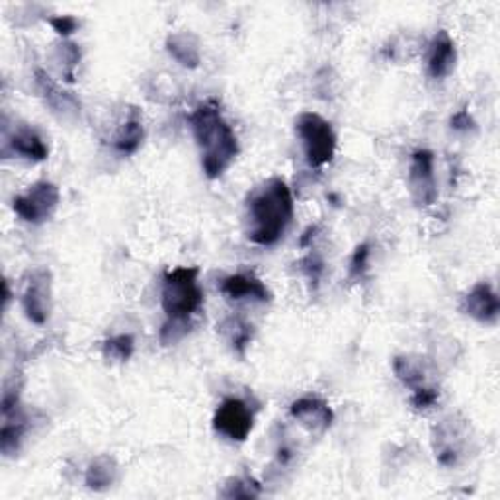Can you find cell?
<instances>
[{
	"label": "cell",
	"mask_w": 500,
	"mask_h": 500,
	"mask_svg": "<svg viewBox=\"0 0 500 500\" xmlns=\"http://www.w3.org/2000/svg\"><path fill=\"white\" fill-rule=\"evenodd\" d=\"M217 329L223 339L233 348V352L245 356L250 341H253V324H248L241 317H227Z\"/></svg>",
	"instance_id": "ac0fdd59"
},
{
	"label": "cell",
	"mask_w": 500,
	"mask_h": 500,
	"mask_svg": "<svg viewBox=\"0 0 500 500\" xmlns=\"http://www.w3.org/2000/svg\"><path fill=\"white\" fill-rule=\"evenodd\" d=\"M292 417L302 424V427L312 434H324L334 420V412L329 407L327 401H322L319 397H303L297 399V401L290 409Z\"/></svg>",
	"instance_id": "30bf717a"
},
{
	"label": "cell",
	"mask_w": 500,
	"mask_h": 500,
	"mask_svg": "<svg viewBox=\"0 0 500 500\" xmlns=\"http://www.w3.org/2000/svg\"><path fill=\"white\" fill-rule=\"evenodd\" d=\"M299 264H302V270H303L305 276L311 280V284L317 285L319 280H321V276H322V272H324L322 258L311 253L309 256H305L302 262H299Z\"/></svg>",
	"instance_id": "d4e9b609"
},
{
	"label": "cell",
	"mask_w": 500,
	"mask_h": 500,
	"mask_svg": "<svg viewBox=\"0 0 500 500\" xmlns=\"http://www.w3.org/2000/svg\"><path fill=\"white\" fill-rule=\"evenodd\" d=\"M393 370L399 380H401L409 389L417 391L420 387H427V370L420 358L415 356H397L393 360Z\"/></svg>",
	"instance_id": "d6986e66"
},
{
	"label": "cell",
	"mask_w": 500,
	"mask_h": 500,
	"mask_svg": "<svg viewBox=\"0 0 500 500\" xmlns=\"http://www.w3.org/2000/svg\"><path fill=\"white\" fill-rule=\"evenodd\" d=\"M61 202V192L53 182H35L26 192L14 197L12 207L16 216L32 225H42L53 217L55 209Z\"/></svg>",
	"instance_id": "5b68a950"
},
{
	"label": "cell",
	"mask_w": 500,
	"mask_h": 500,
	"mask_svg": "<svg viewBox=\"0 0 500 500\" xmlns=\"http://www.w3.org/2000/svg\"><path fill=\"white\" fill-rule=\"evenodd\" d=\"M118 475H120L118 461L108 454H102V456H96L91 461V466L84 475V483L89 489L106 491L118 481Z\"/></svg>",
	"instance_id": "2e32d148"
},
{
	"label": "cell",
	"mask_w": 500,
	"mask_h": 500,
	"mask_svg": "<svg viewBox=\"0 0 500 500\" xmlns=\"http://www.w3.org/2000/svg\"><path fill=\"white\" fill-rule=\"evenodd\" d=\"M297 137L302 139L303 155L309 167L321 168L334 159L336 153V133L332 125L312 111H303L295 121Z\"/></svg>",
	"instance_id": "277c9868"
},
{
	"label": "cell",
	"mask_w": 500,
	"mask_h": 500,
	"mask_svg": "<svg viewBox=\"0 0 500 500\" xmlns=\"http://www.w3.org/2000/svg\"><path fill=\"white\" fill-rule=\"evenodd\" d=\"M35 84H37V91H40V94L43 96V100L49 104V108L55 111V114H59L61 118L79 114L81 104L77 102V98H74L71 92L61 91L55 84V81L49 77L45 71L35 72Z\"/></svg>",
	"instance_id": "4fadbf2b"
},
{
	"label": "cell",
	"mask_w": 500,
	"mask_h": 500,
	"mask_svg": "<svg viewBox=\"0 0 500 500\" xmlns=\"http://www.w3.org/2000/svg\"><path fill=\"white\" fill-rule=\"evenodd\" d=\"M143 139H145L143 121L139 114L133 111V114L120 125V130L114 137V147L121 155H135L143 145Z\"/></svg>",
	"instance_id": "e0dca14e"
},
{
	"label": "cell",
	"mask_w": 500,
	"mask_h": 500,
	"mask_svg": "<svg viewBox=\"0 0 500 500\" xmlns=\"http://www.w3.org/2000/svg\"><path fill=\"white\" fill-rule=\"evenodd\" d=\"M199 270L180 266L167 272L160 303L167 319H190L204 307V290L197 282Z\"/></svg>",
	"instance_id": "3957f363"
},
{
	"label": "cell",
	"mask_w": 500,
	"mask_h": 500,
	"mask_svg": "<svg viewBox=\"0 0 500 500\" xmlns=\"http://www.w3.org/2000/svg\"><path fill=\"white\" fill-rule=\"evenodd\" d=\"M409 192L418 207H428L438 199L434 155L427 149H420L412 155L409 167Z\"/></svg>",
	"instance_id": "52a82bcc"
},
{
	"label": "cell",
	"mask_w": 500,
	"mask_h": 500,
	"mask_svg": "<svg viewBox=\"0 0 500 500\" xmlns=\"http://www.w3.org/2000/svg\"><path fill=\"white\" fill-rule=\"evenodd\" d=\"M135 352V339L131 334H120L108 339L102 346V354L110 361H128Z\"/></svg>",
	"instance_id": "44dd1931"
},
{
	"label": "cell",
	"mask_w": 500,
	"mask_h": 500,
	"mask_svg": "<svg viewBox=\"0 0 500 500\" xmlns=\"http://www.w3.org/2000/svg\"><path fill=\"white\" fill-rule=\"evenodd\" d=\"M214 428L231 442H245L255 428V412L243 399L229 397L216 410Z\"/></svg>",
	"instance_id": "8992f818"
},
{
	"label": "cell",
	"mask_w": 500,
	"mask_h": 500,
	"mask_svg": "<svg viewBox=\"0 0 500 500\" xmlns=\"http://www.w3.org/2000/svg\"><path fill=\"white\" fill-rule=\"evenodd\" d=\"M436 401H438V389H434V387L427 385V387H420V389H417V391H412L410 403L418 410L434 407Z\"/></svg>",
	"instance_id": "484cf974"
},
{
	"label": "cell",
	"mask_w": 500,
	"mask_h": 500,
	"mask_svg": "<svg viewBox=\"0 0 500 500\" xmlns=\"http://www.w3.org/2000/svg\"><path fill=\"white\" fill-rule=\"evenodd\" d=\"M167 52L177 59L182 67L196 69L202 61V49H199L197 37L192 32H177L168 35Z\"/></svg>",
	"instance_id": "9a60e30c"
},
{
	"label": "cell",
	"mask_w": 500,
	"mask_h": 500,
	"mask_svg": "<svg viewBox=\"0 0 500 500\" xmlns=\"http://www.w3.org/2000/svg\"><path fill=\"white\" fill-rule=\"evenodd\" d=\"M260 493V485L253 479H231L221 495L225 498H256Z\"/></svg>",
	"instance_id": "603a6c76"
},
{
	"label": "cell",
	"mask_w": 500,
	"mask_h": 500,
	"mask_svg": "<svg viewBox=\"0 0 500 500\" xmlns=\"http://www.w3.org/2000/svg\"><path fill=\"white\" fill-rule=\"evenodd\" d=\"M190 332V319H167L160 329V342L165 346L180 342Z\"/></svg>",
	"instance_id": "7402d4cb"
},
{
	"label": "cell",
	"mask_w": 500,
	"mask_h": 500,
	"mask_svg": "<svg viewBox=\"0 0 500 500\" xmlns=\"http://www.w3.org/2000/svg\"><path fill=\"white\" fill-rule=\"evenodd\" d=\"M49 24H52L53 30L62 35V37H67L71 34L77 32L79 28V20L77 18H72V16H55V18H49Z\"/></svg>",
	"instance_id": "4316f807"
},
{
	"label": "cell",
	"mask_w": 500,
	"mask_h": 500,
	"mask_svg": "<svg viewBox=\"0 0 500 500\" xmlns=\"http://www.w3.org/2000/svg\"><path fill=\"white\" fill-rule=\"evenodd\" d=\"M457 62L456 43L446 30H440L428 49V74L432 79H447Z\"/></svg>",
	"instance_id": "7c38bea8"
},
{
	"label": "cell",
	"mask_w": 500,
	"mask_h": 500,
	"mask_svg": "<svg viewBox=\"0 0 500 500\" xmlns=\"http://www.w3.org/2000/svg\"><path fill=\"white\" fill-rule=\"evenodd\" d=\"M221 293L231 302L268 303L272 299L264 282L253 276V274H235V276L225 278L221 284Z\"/></svg>",
	"instance_id": "8fae6325"
},
{
	"label": "cell",
	"mask_w": 500,
	"mask_h": 500,
	"mask_svg": "<svg viewBox=\"0 0 500 500\" xmlns=\"http://www.w3.org/2000/svg\"><path fill=\"white\" fill-rule=\"evenodd\" d=\"M22 307L26 317L35 324H45L52 311V274L49 270H34L22 293Z\"/></svg>",
	"instance_id": "ba28073f"
},
{
	"label": "cell",
	"mask_w": 500,
	"mask_h": 500,
	"mask_svg": "<svg viewBox=\"0 0 500 500\" xmlns=\"http://www.w3.org/2000/svg\"><path fill=\"white\" fill-rule=\"evenodd\" d=\"M79 61H81V52L74 43L61 42L59 45H55L53 62L59 67L61 77L67 82H74V69H77Z\"/></svg>",
	"instance_id": "ffe728a7"
},
{
	"label": "cell",
	"mask_w": 500,
	"mask_h": 500,
	"mask_svg": "<svg viewBox=\"0 0 500 500\" xmlns=\"http://www.w3.org/2000/svg\"><path fill=\"white\" fill-rule=\"evenodd\" d=\"M12 153L28 160H45L49 155V147L45 141L30 128H18L6 135L5 155Z\"/></svg>",
	"instance_id": "5bb4252c"
},
{
	"label": "cell",
	"mask_w": 500,
	"mask_h": 500,
	"mask_svg": "<svg viewBox=\"0 0 500 500\" xmlns=\"http://www.w3.org/2000/svg\"><path fill=\"white\" fill-rule=\"evenodd\" d=\"M461 311L483 324H496L500 315V299L489 282H479L461 302Z\"/></svg>",
	"instance_id": "9c48e42d"
},
{
	"label": "cell",
	"mask_w": 500,
	"mask_h": 500,
	"mask_svg": "<svg viewBox=\"0 0 500 500\" xmlns=\"http://www.w3.org/2000/svg\"><path fill=\"white\" fill-rule=\"evenodd\" d=\"M368 262H370V245L364 243L356 248L352 260H350V280H360L364 276V272L368 270Z\"/></svg>",
	"instance_id": "cb8c5ba5"
},
{
	"label": "cell",
	"mask_w": 500,
	"mask_h": 500,
	"mask_svg": "<svg viewBox=\"0 0 500 500\" xmlns=\"http://www.w3.org/2000/svg\"><path fill=\"white\" fill-rule=\"evenodd\" d=\"M194 139L202 153V168L207 178H219L227 170L236 155L239 141L229 121L223 118L216 100H206L190 114Z\"/></svg>",
	"instance_id": "7a4b0ae2"
},
{
	"label": "cell",
	"mask_w": 500,
	"mask_h": 500,
	"mask_svg": "<svg viewBox=\"0 0 500 500\" xmlns=\"http://www.w3.org/2000/svg\"><path fill=\"white\" fill-rule=\"evenodd\" d=\"M452 128L457 130V131H467L469 128H473V120H471V116L467 114L466 110H461L459 114H456L452 118Z\"/></svg>",
	"instance_id": "83f0119b"
},
{
	"label": "cell",
	"mask_w": 500,
	"mask_h": 500,
	"mask_svg": "<svg viewBox=\"0 0 500 500\" xmlns=\"http://www.w3.org/2000/svg\"><path fill=\"white\" fill-rule=\"evenodd\" d=\"M293 219V196L290 186L274 177L255 188L246 202L248 239L260 246L276 245Z\"/></svg>",
	"instance_id": "6da1fadb"
}]
</instances>
